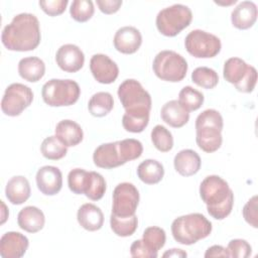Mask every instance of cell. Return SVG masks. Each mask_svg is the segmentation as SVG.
Here are the masks:
<instances>
[{
    "label": "cell",
    "instance_id": "cell-11",
    "mask_svg": "<svg viewBox=\"0 0 258 258\" xmlns=\"http://www.w3.org/2000/svg\"><path fill=\"white\" fill-rule=\"evenodd\" d=\"M139 204V192L130 182L119 183L113 191L112 214L117 217H130L135 215Z\"/></svg>",
    "mask_w": 258,
    "mask_h": 258
},
{
    "label": "cell",
    "instance_id": "cell-23",
    "mask_svg": "<svg viewBox=\"0 0 258 258\" xmlns=\"http://www.w3.org/2000/svg\"><path fill=\"white\" fill-rule=\"evenodd\" d=\"M201 157L192 149L180 150L173 159L175 170L182 176H190L196 174L201 168Z\"/></svg>",
    "mask_w": 258,
    "mask_h": 258
},
{
    "label": "cell",
    "instance_id": "cell-12",
    "mask_svg": "<svg viewBox=\"0 0 258 258\" xmlns=\"http://www.w3.org/2000/svg\"><path fill=\"white\" fill-rule=\"evenodd\" d=\"M90 70L98 83L106 85L115 82L119 75L117 63L103 53H97L91 57Z\"/></svg>",
    "mask_w": 258,
    "mask_h": 258
},
{
    "label": "cell",
    "instance_id": "cell-35",
    "mask_svg": "<svg viewBox=\"0 0 258 258\" xmlns=\"http://www.w3.org/2000/svg\"><path fill=\"white\" fill-rule=\"evenodd\" d=\"M90 181V171L83 168H74L69 172L68 185L76 195H85Z\"/></svg>",
    "mask_w": 258,
    "mask_h": 258
},
{
    "label": "cell",
    "instance_id": "cell-2",
    "mask_svg": "<svg viewBox=\"0 0 258 258\" xmlns=\"http://www.w3.org/2000/svg\"><path fill=\"white\" fill-rule=\"evenodd\" d=\"M200 196L208 213L216 220H224L233 209L234 194L228 182L219 175H209L200 185Z\"/></svg>",
    "mask_w": 258,
    "mask_h": 258
},
{
    "label": "cell",
    "instance_id": "cell-29",
    "mask_svg": "<svg viewBox=\"0 0 258 258\" xmlns=\"http://www.w3.org/2000/svg\"><path fill=\"white\" fill-rule=\"evenodd\" d=\"M110 226L112 231L119 237H129L134 234L138 226L136 215L130 217H117L113 214L110 216Z\"/></svg>",
    "mask_w": 258,
    "mask_h": 258
},
{
    "label": "cell",
    "instance_id": "cell-45",
    "mask_svg": "<svg viewBox=\"0 0 258 258\" xmlns=\"http://www.w3.org/2000/svg\"><path fill=\"white\" fill-rule=\"evenodd\" d=\"M96 3L99 9L105 14L116 13L122 6L121 0H97Z\"/></svg>",
    "mask_w": 258,
    "mask_h": 258
},
{
    "label": "cell",
    "instance_id": "cell-30",
    "mask_svg": "<svg viewBox=\"0 0 258 258\" xmlns=\"http://www.w3.org/2000/svg\"><path fill=\"white\" fill-rule=\"evenodd\" d=\"M204 95L190 86L183 87L178 94V102L187 112L200 109L204 103Z\"/></svg>",
    "mask_w": 258,
    "mask_h": 258
},
{
    "label": "cell",
    "instance_id": "cell-20",
    "mask_svg": "<svg viewBox=\"0 0 258 258\" xmlns=\"http://www.w3.org/2000/svg\"><path fill=\"white\" fill-rule=\"evenodd\" d=\"M77 219L81 227L87 231H98L103 227L104 215L99 207L88 203L80 207L77 213Z\"/></svg>",
    "mask_w": 258,
    "mask_h": 258
},
{
    "label": "cell",
    "instance_id": "cell-37",
    "mask_svg": "<svg viewBox=\"0 0 258 258\" xmlns=\"http://www.w3.org/2000/svg\"><path fill=\"white\" fill-rule=\"evenodd\" d=\"M94 3L91 0H75L71 4L70 14L78 22H86L94 15Z\"/></svg>",
    "mask_w": 258,
    "mask_h": 258
},
{
    "label": "cell",
    "instance_id": "cell-26",
    "mask_svg": "<svg viewBox=\"0 0 258 258\" xmlns=\"http://www.w3.org/2000/svg\"><path fill=\"white\" fill-rule=\"evenodd\" d=\"M137 175L146 184L158 183L164 175L163 165L155 159H146L137 167Z\"/></svg>",
    "mask_w": 258,
    "mask_h": 258
},
{
    "label": "cell",
    "instance_id": "cell-31",
    "mask_svg": "<svg viewBox=\"0 0 258 258\" xmlns=\"http://www.w3.org/2000/svg\"><path fill=\"white\" fill-rule=\"evenodd\" d=\"M117 143L120 158L123 164H125L128 161L139 158L143 152L142 143L137 139L128 138L117 141Z\"/></svg>",
    "mask_w": 258,
    "mask_h": 258
},
{
    "label": "cell",
    "instance_id": "cell-27",
    "mask_svg": "<svg viewBox=\"0 0 258 258\" xmlns=\"http://www.w3.org/2000/svg\"><path fill=\"white\" fill-rule=\"evenodd\" d=\"M114 107V100L108 92H98L94 94L88 104L90 113L95 117H104L108 115Z\"/></svg>",
    "mask_w": 258,
    "mask_h": 258
},
{
    "label": "cell",
    "instance_id": "cell-34",
    "mask_svg": "<svg viewBox=\"0 0 258 258\" xmlns=\"http://www.w3.org/2000/svg\"><path fill=\"white\" fill-rule=\"evenodd\" d=\"M191 81L204 89H214L219 83V76L215 70L208 67H199L191 73Z\"/></svg>",
    "mask_w": 258,
    "mask_h": 258
},
{
    "label": "cell",
    "instance_id": "cell-19",
    "mask_svg": "<svg viewBox=\"0 0 258 258\" xmlns=\"http://www.w3.org/2000/svg\"><path fill=\"white\" fill-rule=\"evenodd\" d=\"M55 137L67 147L76 146L82 142L84 132L82 127L73 120H61L55 126Z\"/></svg>",
    "mask_w": 258,
    "mask_h": 258
},
{
    "label": "cell",
    "instance_id": "cell-10",
    "mask_svg": "<svg viewBox=\"0 0 258 258\" xmlns=\"http://www.w3.org/2000/svg\"><path fill=\"white\" fill-rule=\"evenodd\" d=\"M33 101L31 89L20 83L9 85L1 100L2 112L10 117L19 116Z\"/></svg>",
    "mask_w": 258,
    "mask_h": 258
},
{
    "label": "cell",
    "instance_id": "cell-32",
    "mask_svg": "<svg viewBox=\"0 0 258 258\" xmlns=\"http://www.w3.org/2000/svg\"><path fill=\"white\" fill-rule=\"evenodd\" d=\"M40 151L43 157L50 160H58L66 156L68 149L56 137L48 136L46 137L40 146Z\"/></svg>",
    "mask_w": 258,
    "mask_h": 258
},
{
    "label": "cell",
    "instance_id": "cell-7",
    "mask_svg": "<svg viewBox=\"0 0 258 258\" xmlns=\"http://www.w3.org/2000/svg\"><path fill=\"white\" fill-rule=\"evenodd\" d=\"M192 20L191 10L182 4L161 9L156 16V27L164 36L173 37L186 28Z\"/></svg>",
    "mask_w": 258,
    "mask_h": 258
},
{
    "label": "cell",
    "instance_id": "cell-16",
    "mask_svg": "<svg viewBox=\"0 0 258 258\" xmlns=\"http://www.w3.org/2000/svg\"><path fill=\"white\" fill-rule=\"evenodd\" d=\"M113 42L119 52L131 54L139 49L142 43V35L133 26H123L116 31Z\"/></svg>",
    "mask_w": 258,
    "mask_h": 258
},
{
    "label": "cell",
    "instance_id": "cell-36",
    "mask_svg": "<svg viewBox=\"0 0 258 258\" xmlns=\"http://www.w3.org/2000/svg\"><path fill=\"white\" fill-rule=\"evenodd\" d=\"M151 141L160 152H168L173 147V137L162 125H156L151 131Z\"/></svg>",
    "mask_w": 258,
    "mask_h": 258
},
{
    "label": "cell",
    "instance_id": "cell-38",
    "mask_svg": "<svg viewBox=\"0 0 258 258\" xmlns=\"http://www.w3.org/2000/svg\"><path fill=\"white\" fill-rule=\"evenodd\" d=\"M106 191V180L102 174L96 171H90V181L85 196L92 201H99Z\"/></svg>",
    "mask_w": 258,
    "mask_h": 258
},
{
    "label": "cell",
    "instance_id": "cell-41",
    "mask_svg": "<svg viewBox=\"0 0 258 258\" xmlns=\"http://www.w3.org/2000/svg\"><path fill=\"white\" fill-rule=\"evenodd\" d=\"M257 83V71L253 66H249L245 77L235 85V88L242 93H251Z\"/></svg>",
    "mask_w": 258,
    "mask_h": 258
},
{
    "label": "cell",
    "instance_id": "cell-46",
    "mask_svg": "<svg viewBox=\"0 0 258 258\" xmlns=\"http://www.w3.org/2000/svg\"><path fill=\"white\" fill-rule=\"evenodd\" d=\"M205 257H230L227 248H224L221 245H214L208 248L205 253Z\"/></svg>",
    "mask_w": 258,
    "mask_h": 258
},
{
    "label": "cell",
    "instance_id": "cell-47",
    "mask_svg": "<svg viewBox=\"0 0 258 258\" xmlns=\"http://www.w3.org/2000/svg\"><path fill=\"white\" fill-rule=\"evenodd\" d=\"M162 256L163 257H186L187 254H186V252H184L181 249L173 248V249H170V250L164 252Z\"/></svg>",
    "mask_w": 258,
    "mask_h": 258
},
{
    "label": "cell",
    "instance_id": "cell-6",
    "mask_svg": "<svg viewBox=\"0 0 258 258\" xmlns=\"http://www.w3.org/2000/svg\"><path fill=\"white\" fill-rule=\"evenodd\" d=\"M81 95L77 82L67 79H51L42 86L41 96L43 102L50 107L74 105Z\"/></svg>",
    "mask_w": 258,
    "mask_h": 258
},
{
    "label": "cell",
    "instance_id": "cell-14",
    "mask_svg": "<svg viewBox=\"0 0 258 258\" xmlns=\"http://www.w3.org/2000/svg\"><path fill=\"white\" fill-rule=\"evenodd\" d=\"M36 185L41 194L45 196L56 195L62 186L61 171L51 165L40 167L36 172Z\"/></svg>",
    "mask_w": 258,
    "mask_h": 258
},
{
    "label": "cell",
    "instance_id": "cell-5",
    "mask_svg": "<svg viewBox=\"0 0 258 258\" xmlns=\"http://www.w3.org/2000/svg\"><path fill=\"white\" fill-rule=\"evenodd\" d=\"M117 94L126 114L145 115L150 113L151 97L138 81L125 80L120 84Z\"/></svg>",
    "mask_w": 258,
    "mask_h": 258
},
{
    "label": "cell",
    "instance_id": "cell-33",
    "mask_svg": "<svg viewBox=\"0 0 258 258\" xmlns=\"http://www.w3.org/2000/svg\"><path fill=\"white\" fill-rule=\"evenodd\" d=\"M143 243L153 253L158 254V251L164 246L166 241L165 231L159 227H148L143 232Z\"/></svg>",
    "mask_w": 258,
    "mask_h": 258
},
{
    "label": "cell",
    "instance_id": "cell-3",
    "mask_svg": "<svg viewBox=\"0 0 258 258\" xmlns=\"http://www.w3.org/2000/svg\"><path fill=\"white\" fill-rule=\"evenodd\" d=\"M223 117L215 109L203 111L196 119V141L198 146L207 153L217 151L223 142Z\"/></svg>",
    "mask_w": 258,
    "mask_h": 258
},
{
    "label": "cell",
    "instance_id": "cell-25",
    "mask_svg": "<svg viewBox=\"0 0 258 258\" xmlns=\"http://www.w3.org/2000/svg\"><path fill=\"white\" fill-rule=\"evenodd\" d=\"M18 74L27 82L36 83L45 74V64L37 56H27L18 62Z\"/></svg>",
    "mask_w": 258,
    "mask_h": 258
},
{
    "label": "cell",
    "instance_id": "cell-17",
    "mask_svg": "<svg viewBox=\"0 0 258 258\" xmlns=\"http://www.w3.org/2000/svg\"><path fill=\"white\" fill-rule=\"evenodd\" d=\"M93 161L96 166L106 169L123 165L120 158L117 141L99 145L93 153Z\"/></svg>",
    "mask_w": 258,
    "mask_h": 258
},
{
    "label": "cell",
    "instance_id": "cell-39",
    "mask_svg": "<svg viewBox=\"0 0 258 258\" xmlns=\"http://www.w3.org/2000/svg\"><path fill=\"white\" fill-rule=\"evenodd\" d=\"M149 123V114H124L122 117V125L124 129L132 133L142 132Z\"/></svg>",
    "mask_w": 258,
    "mask_h": 258
},
{
    "label": "cell",
    "instance_id": "cell-15",
    "mask_svg": "<svg viewBox=\"0 0 258 258\" xmlns=\"http://www.w3.org/2000/svg\"><path fill=\"white\" fill-rule=\"evenodd\" d=\"M29 246L26 236L19 232H7L0 239V255L3 258H20Z\"/></svg>",
    "mask_w": 258,
    "mask_h": 258
},
{
    "label": "cell",
    "instance_id": "cell-22",
    "mask_svg": "<svg viewBox=\"0 0 258 258\" xmlns=\"http://www.w3.org/2000/svg\"><path fill=\"white\" fill-rule=\"evenodd\" d=\"M17 223L20 229L28 233L40 231L45 223V217L41 210L33 206H27L20 210L17 216Z\"/></svg>",
    "mask_w": 258,
    "mask_h": 258
},
{
    "label": "cell",
    "instance_id": "cell-24",
    "mask_svg": "<svg viewBox=\"0 0 258 258\" xmlns=\"http://www.w3.org/2000/svg\"><path fill=\"white\" fill-rule=\"evenodd\" d=\"M161 119L173 128L184 126L189 120V112H187L177 100L166 102L160 111Z\"/></svg>",
    "mask_w": 258,
    "mask_h": 258
},
{
    "label": "cell",
    "instance_id": "cell-8",
    "mask_svg": "<svg viewBox=\"0 0 258 258\" xmlns=\"http://www.w3.org/2000/svg\"><path fill=\"white\" fill-rule=\"evenodd\" d=\"M152 69L160 80L177 83L184 79L187 62L182 55L173 50H161L155 55Z\"/></svg>",
    "mask_w": 258,
    "mask_h": 258
},
{
    "label": "cell",
    "instance_id": "cell-9",
    "mask_svg": "<svg viewBox=\"0 0 258 258\" xmlns=\"http://www.w3.org/2000/svg\"><path fill=\"white\" fill-rule=\"evenodd\" d=\"M186 51L197 58H211L221 51V40L215 34L201 29L191 30L184 39Z\"/></svg>",
    "mask_w": 258,
    "mask_h": 258
},
{
    "label": "cell",
    "instance_id": "cell-1",
    "mask_svg": "<svg viewBox=\"0 0 258 258\" xmlns=\"http://www.w3.org/2000/svg\"><path fill=\"white\" fill-rule=\"evenodd\" d=\"M41 39L39 21L34 14L20 13L13 17L1 34V41L8 50L29 51L35 49Z\"/></svg>",
    "mask_w": 258,
    "mask_h": 258
},
{
    "label": "cell",
    "instance_id": "cell-42",
    "mask_svg": "<svg viewBox=\"0 0 258 258\" xmlns=\"http://www.w3.org/2000/svg\"><path fill=\"white\" fill-rule=\"evenodd\" d=\"M69 1L68 0H48L39 1V6L44 13L49 16H57L64 12Z\"/></svg>",
    "mask_w": 258,
    "mask_h": 258
},
{
    "label": "cell",
    "instance_id": "cell-43",
    "mask_svg": "<svg viewBox=\"0 0 258 258\" xmlns=\"http://www.w3.org/2000/svg\"><path fill=\"white\" fill-rule=\"evenodd\" d=\"M243 217L245 219V221L252 226L253 228H257L258 227V223H257V196L252 197L244 206L243 208Z\"/></svg>",
    "mask_w": 258,
    "mask_h": 258
},
{
    "label": "cell",
    "instance_id": "cell-28",
    "mask_svg": "<svg viewBox=\"0 0 258 258\" xmlns=\"http://www.w3.org/2000/svg\"><path fill=\"white\" fill-rule=\"evenodd\" d=\"M249 64H247L240 57H230L224 63L223 76L224 79L234 86L237 85L245 77L248 71Z\"/></svg>",
    "mask_w": 258,
    "mask_h": 258
},
{
    "label": "cell",
    "instance_id": "cell-40",
    "mask_svg": "<svg viewBox=\"0 0 258 258\" xmlns=\"http://www.w3.org/2000/svg\"><path fill=\"white\" fill-rule=\"evenodd\" d=\"M227 250L230 257L235 258H247L251 255V245L243 239H233L229 242Z\"/></svg>",
    "mask_w": 258,
    "mask_h": 258
},
{
    "label": "cell",
    "instance_id": "cell-4",
    "mask_svg": "<svg viewBox=\"0 0 258 258\" xmlns=\"http://www.w3.org/2000/svg\"><path fill=\"white\" fill-rule=\"evenodd\" d=\"M212 229V223L200 213L180 216L174 219L171 224L173 239L182 245H192L207 238Z\"/></svg>",
    "mask_w": 258,
    "mask_h": 258
},
{
    "label": "cell",
    "instance_id": "cell-18",
    "mask_svg": "<svg viewBox=\"0 0 258 258\" xmlns=\"http://www.w3.org/2000/svg\"><path fill=\"white\" fill-rule=\"evenodd\" d=\"M257 6L252 1H242L231 13V21L234 27L238 29H248L254 25L257 20Z\"/></svg>",
    "mask_w": 258,
    "mask_h": 258
},
{
    "label": "cell",
    "instance_id": "cell-44",
    "mask_svg": "<svg viewBox=\"0 0 258 258\" xmlns=\"http://www.w3.org/2000/svg\"><path fill=\"white\" fill-rule=\"evenodd\" d=\"M130 254L132 257H143V258H156L158 254L153 253L149 250L141 240H136L131 244Z\"/></svg>",
    "mask_w": 258,
    "mask_h": 258
},
{
    "label": "cell",
    "instance_id": "cell-48",
    "mask_svg": "<svg viewBox=\"0 0 258 258\" xmlns=\"http://www.w3.org/2000/svg\"><path fill=\"white\" fill-rule=\"evenodd\" d=\"M1 206H2V219H1V223L0 224L3 225L5 223V221L7 220L9 213H8V210H7L6 206H5V204L3 203V201H1Z\"/></svg>",
    "mask_w": 258,
    "mask_h": 258
},
{
    "label": "cell",
    "instance_id": "cell-13",
    "mask_svg": "<svg viewBox=\"0 0 258 258\" xmlns=\"http://www.w3.org/2000/svg\"><path fill=\"white\" fill-rule=\"evenodd\" d=\"M55 61L63 72L77 73L85 63V55L78 45L68 43L57 49Z\"/></svg>",
    "mask_w": 258,
    "mask_h": 258
},
{
    "label": "cell",
    "instance_id": "cell-21",
    "mask_svg": "<svg viewBox=\"0 0 258 258\" xmlns=\"http://www.w3.org/2000/svg\"><path fill=\"white\" fill-rule=\"evenodd\" d=\"M31 194L29 181L22 175L11 177L5 187V196L12 205H21L25 203Z\"/></svg>",
    "mask_w": 258,
    "mask_h": 258
}]
</instances>
